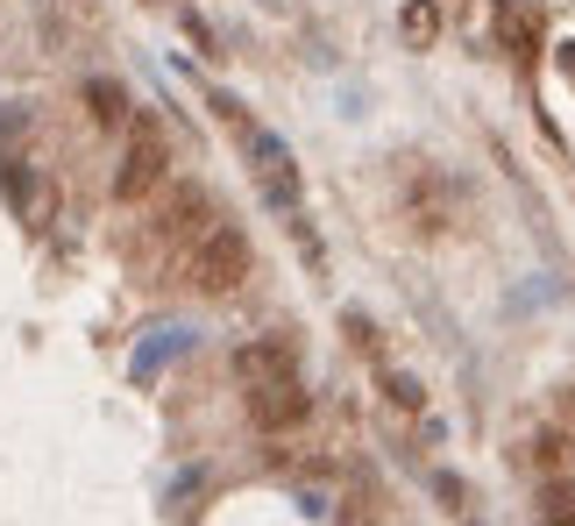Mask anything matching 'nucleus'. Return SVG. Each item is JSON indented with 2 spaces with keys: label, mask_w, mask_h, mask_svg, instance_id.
Segmentation results:
<instances>
[{
  "label": "nucleus",
  "mask_w": 575,
  "mask_h": 526,
  "mask_svg": "<svg viewBox=\"0 0 575 526\" xmlns=\"http://www.w3.org/2000/svg\"><path fill=\"white\" fill-rule=\"evenodd\" d=\"M206 228H214V200H206L200 186H171V192H164V206L149 214V270L185 264L192 243H200Z\"/></svg>",
  "instance_id": "f257e3e1"
},
{
  "label": "nucleus",
  "mask_w": 575,
  "mask_h": 526,
  "mask_svg": "<svg viewBox=\"0 0 575 526\" xmlns=\"http://www.w3.org/2000/svg\"><path fill=\"white\" fill-rule=\"evenodd\" d=\"M164 178H171V135H164L157 114H135L128 122V149H121V164H114V200L143 206Z\"/></svg>",
  "instance_id": "f03ea898"
},
{
  "label": "nucleus",
  "mask_w": 575,
  "mask_h": 526,
  "mask_svg": "<svg viewBox=\"0 0 575 526\" xmlns=\"http://www.w3.org/2000/svg\"><path fill=\"white\" fill-rule=\"evenodd\" d=\"M249 270H256V249H249V235H241V228H206L200 243H192V257H185L192 292H206V299H228Z\"/></svg>",
  "instance_id": "7ed1b4c3"
},
{
  "label": "nucleus",
  "mask_w": 575,
  "mask_h": 526,
  "mask_svg": "<svg viewBox=\"0 0 575 526\" xmlns=\"http://www.w3.org/2000/svg\"><path fill=\"white\" fill-rule=\"evenodd\" d=\"M228 128L241 135V149H249V164H256V186H263V200L278 206V214H292V221H298V164H292V149H284L270 128H256L249 114H235Z\"/></svg>",
  "instance_id": "20e7f679"
},
{
  "label": "nucleus",
  "mask_w": 575,
  "mask_h": 526,
  "mask_svg": "<svg viewBox=\"0 0 575 526\" xmlns=\"http://www.w3.org/2000/svg\"><path fill=\"white\" fill-rule=\"evenodd\" d=\"M235 378L249 384V392H263V384H292V378H298V349H292L284 335L241 342V349H235Z\"/></svg>",
  "instance_id": "39448f33"
},
{
  "label": "nucleus",
  "mask_w": 575,
  "mask_h": 526,
  "mask_svg": "<svg viewBox=\"0 0 575 526\" xmlns=\"http://www.w3.org/2000/svg\"><path fill=\"white\" fill-rule=\"evenodd\" d=\"M306 413H313V392L306 384H263V392H249V419L263 434H292V427H306Z\"/></svg>",
  "instance_id": "423d86ee"
},
{
  "label": "nucleus",
  "mask_w": 575,
  "mask_h": 526,
  "mask_svg": "<svg viewBox=\"0 0 575 526\" xmlns=\"http://www.w3.org/2000/svg\"><path fill=\"white\" fill-rule=\"evenodd\" d=\"M86 114H93L100 128H128L135 122V108H128V93H121L114 79H86Z\"/></svg>",
  "instance_id": "0eeeda50"
},
{
  "label": "nucleus",
  "mask_w": 575,
  "mask_h": 526,
  "mask_svg": "<svg viewBox=\"0 0 575 526\" xmlns=\"http://www.w3.org/2000/svg\"><path fill=\"white\" fill-rule=\"evenodd\" d=\"M497 29H505V43H511L519 57H533V51H540V22H533L526 8H505V14H497Z\"/></svg>",
  "instance_id": "6e6552de"
},
{
  "label": "nucleus",
  "mask_w": 575,
  "mask_h": 526,
  "mask_svg": "<svg viewBox=\"0 0 575 526\" xmlns=\"http://www.w3.org/2000/svg\"><path fill=\"white\" fill-rule=\"evenodd\" d=\"M384 399L398 405V413H419V405H427V384H419L413 370H384Z\"/></svg>",
  "instance_id": "1a4fd4ad"
},
{
  "label": "nucleus",
  "mask_w": 575,
  "mask_h": 526,
  "mask_svg": "<svg viewBox=\"0 0 575 526\" xmlns=\"http://www.w3.org/2000/svg\"><path fill=\"white\" fill-rule=\"evenodd\" d=\"M540 526H575V491H562V484L540 491Z\"/></svg>",
  "instance_id": "9d476101"
},
{
  "label": "nucleus",
  "mask_w": 575,
  "mask_h": 526,
  "mask_svg": "<svg viewBox=\"0 0 575 526\" xmlns=\"http://www.w3.org/2000/svg\"><path fill=\"white\" fill-rule=\"evenodd\" d=\"M405 36H413V43H433V36H441V14H433L427 0H413V8H405Z\"/></svg>",
  "instance_id": "9b49d317"
},
{
  "label": "nucleus",
  "mask_w": 575,
  "mask_h": 526,
  "mask_svg": "<svg viewBox=\"0 0 575 526\" xmlns=\"http://www.w3.org/2000/svg\"><path fill=\"white\" fill-rule=\"evenodd\" d=\"M533 462H540V470H562V462H568V434H562V427H548V434L533 441Z\"/></svg>",
  "instance_id": "f8f14e48"
},
{
  "label": "nucleus",
  "mask_w": 575,
  "mask_h": 526,
  "mask_svg": "<svg viewBox=\"0 0 575 526\" xmlns=\"http://www.w3.org/2000/svg\"><path fill=\"white\" fill-rule=\"evenodd\" d=\"M341 327H348V342H356L362 356H376V327L362 321V313H341Z\"/></svg>",
  "instance_id": "ddd939ff"
},
{
  "label": "nucleus",
  "mask_w": 575,
  "mask_h": 526,
  "mask_svg": "<svg viewBox=\"0 0 575 526\" xmlns=\"http://www.w3.org/2000/svg\"><path fill=\"white\" fill-rule=\"evenodd\" d=\"M433 491H441L448 505H462V477H448V470H433Z\"/></svg>",
  "instance_id": "4468645a"
},
{
  "label": "nucleus",
  "mask_w": 575,
  "mask_h": 526,
  "mask_svg": "<svg viewBox=\"0 0 575 526\" xmlns=\"http://www.w3.org/2000/svg\"><path fill=\"white\" fill-rule=\"evenodd\" d=\"M554 57H562V71L575 79V43H562V51H554Z\"/></svg>",
  "instance_id": "2eb2a0df"
},
{
  "label": "nucleus",
  "mask_w": 575,
  "mask_h": 526,
  "mask_svg": "<svg viewBox=\"0 0 575 526\" xmlns=\"http://www.w3.org/2000/svg\"><path fill=\"white\" fill-rule=\"evenodd\" d=\"M469 526H476V519H469Z\"/></svg>",
  "instance_id": "dca6fc26"
}]
</instances>
